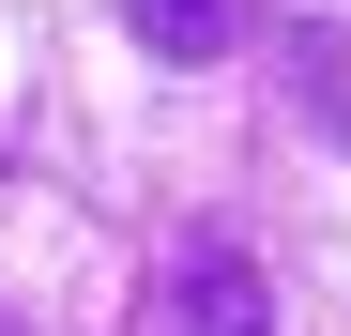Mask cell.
Masks as SVG:
<instances>
[{
	"instance_id": "cell-1",
	"label": "cell",
	"mask_w": 351,
	"mask_h": 336,
	"mask_svg": "<svg viewBox=\"0 0 351 336\" xmlns=\"http://www.w3.org/2000/svg\"><path fill=\"white\" fill-rule=\"evenodd\" d=\"M168 321H184V336H275V291H260V260L229 245V230H184V260H168Z\"/></svg>"
},
{
	"instance_id": "cell-3",
	"label": "cell",
	"mask_w": 351,
	"mask_h": 336,
	"mask_svg": "<svg viewBox=\"0 0 351 336\" xmlns=\"http://www.w3.org/2000/svg\"><path fill=\"white\" fill-rule=\"evenodd\" d=\"M0 336H16V321H0Z\"/></svg>"
},
{
	"instance_id": "cell-2",
	"label": "cell",
	"mask_w": 351,
	"mask_h": 336,
	"mask_svg": "<svg viewBox=\"0 0 351 336\" xmlns=\"http://www.w3.org/2000/svg\"><path fill=\"white\" fill-rule=\"evenodd\" d=\"M123 16H138L153 62H214V46H229V0H123Z\"/></svg>"
}]
</instances>
